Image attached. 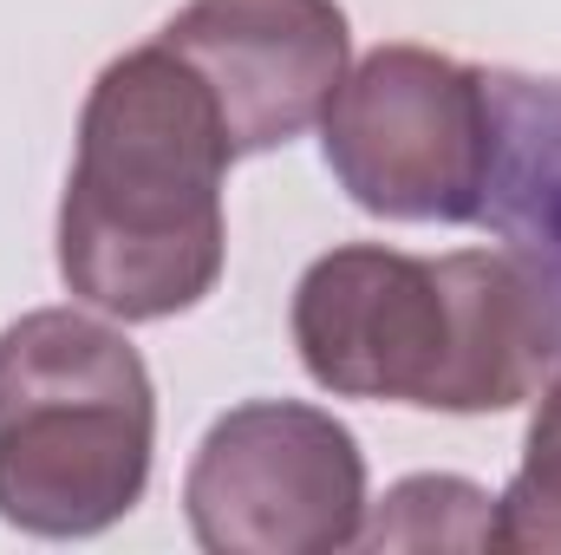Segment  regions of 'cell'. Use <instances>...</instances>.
Here are the masks:
<instances>
[{
    "instance_id": "cell-1",
    "label": "cell",
    "mask_w": 561,
    "mask_h": 555,
    "mask_svg": "<svg viewBox=\"0 0 561 555\" xmlns=\"http://www.w3.org/2000/svg\"><path fill=\"white\" fill-rule=\"evenodd\" d=\"M229 132L209 86L150 39L112 59L79 112L59 196V275L112 320L190 314L222 281Z\"/></svg>"
},
{
    "instance_id": "cell-2",
    "label": "cell",
    "mask_w": 561,
    "mask_h": 555,
    "mask_svg": "<svg viewBox=\"0 0 561 555\" xmlns=\"http://www.w3.org/2000/svg\"><path fill=\"white\" fill-rule=\"evenodd\" d=\"M294 347L333 399L510 412L556 360V307L503 249L399 256L346 242L294 287Z\"/></svg>"
},
{
    "instance_id": "cell-3",
    "label": "cell",
    "mask_w": 561,
    "mask_h": 555,
    "mask_svg": "<svg viewBox=\"0 0 561 555\" xmlns=\"http://www.w3.org/2000/svg\"><path fill=\"white\" fill-rule=\"evenodd\" d=\"M157 393L138 347L39 307L0 333V523L26 536H99L144 503Z\"/></svg>"
},
{
    "instance_id": "cell-4",
    "label": "cell",
    "mask_w": 561,
    "mask_h": 555,
    "mask_svg": "<svg viewBox=\"0 0 561 555\" xmlns=\"http://www.w3.org/2000/svg\"><path fill=\"white\" fill-rule=\"evenodd\" d=\"M340 190L392 223H470L490 190L496 118L483 72L431 46H379L320 112Z\"/></svg>"
},
{
    "instance_id": "cell-5",
    "label": "cell",
    "mask_w": 561,
    "mask_h": 555,
    "mask_svg": "<svg viewBox=\"0 0 561 555\" xmlns=\"http://www.w3.org/2000/svg\"><path fill=\"white\" fill-rule=\"evenodd\" d=\"M190 536L209 555H333L366 530L359 438L320 406L249 399L209 424L183 477Z\"/></svg>"
},
{
    "instance_id": "cell-6",
    "label": "cell",
    "mask_w": 561,
    "mask_h": 555,
    "mask_svg": "<svg viewBox=\"0 0 561 555\" xmlns=\"http://www.w3.org/2000/svg\"><path fill=\"white\" fill-rule=\"evenodd\" d=\"M157 39L209 86L236 157L313 132L353 53L333 0H190Z\"/></svg>"
},
{
    "instance_id": "cell-7",
    "label": "cell",
    "mask_w": 561,
    "mask_h": 555,
    "mask_svg": "<svg viewBox=\"0 0 561 555\" xmlns=\"http://www.w3.org/2000/svg\"><path fill=\"white\" fill-rule=\"evenodd\" d=\"M483 550H496V555H556L561 550V373L549 380V393L536 406L523 471L510 477V490L490 510Z\"/></svg>"
},
{
    "instance_id": "cell-8",
    "label": "cell",
    "mask_w": 561,
    "mask_h": 555,
    "mask_svg": "<svg viewBox=\"0 0 561 555\" xmlns=\"http://www.w3.org/2000/svg\"><path fill=\"white\" fill-rule=\"evenodd\" d=\"M379 550H483L490 536V497L463 477H405L386 497V517L373 530H359Z\"/></svg>"
}]
</instances>
